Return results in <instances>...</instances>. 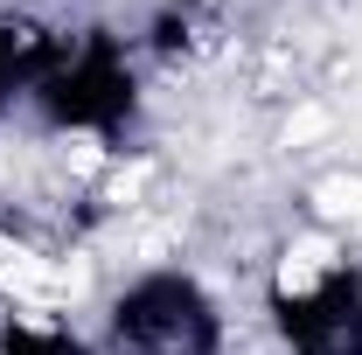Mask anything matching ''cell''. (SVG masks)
Listing matches in <instances>:
<instances>
[{
	"mask_svg": "<svg viewBox=\"0 0 362 355\" xmlns=\"http://www.w3.org/2000/svg\"><path fill=\"white\" fill-rule=\"evenodd\" d=\"M28 126L126 153L146 133V49L112 21H49L42 63L28 84Z\"/></svg>",
	"mask_w": 362,
	"mask_h": 355,
	"instance_id": "6da1fadb",
	"label": "cell"
},
{
	"mask_svg": "<svg viewBox=\"0 0 362 355\" xmlns=\"http://www.w3.org/2000/svg\"><path fill=\"white\" fill-rule=\"evenodd\" d=\"M105 355H237V327H230L223 293L181 258L126 272L90 327Z\"/></svg>",
	"mask_w": 362,
	"mask_h": 355,
	"instance_id": "7a4b0ae2",
	"label": "cell"
},
{
	"mask_svg": "<svg viewBox=\"0 0 362 355\" xmlns=\"http://www.w3.org/2000/svg\"><path fill=\"white\" fill-rule=\"evenodd\" d=\"M265 334L279 355H362V258L327 251L265 286Z\"/></svg>",
	"mask_w": 362,
	"mask_h": 355,
	"instance_id": "3957f363",
	"label": "cell"
},
{
	"mask_svg": "<svg viewBox=\"0 0 362 355\" xmlns=\"http://www.w3.org/2000/svg\"><path fill=\"white\" fill-rule=\"evenodd\" d=\"M42 42H49V21H42V14L0 0V133H7L14 119H28V84H35Z\"/></svg>",
	"mask_w": 362,
	"mask_h": 355,
	"instance_id": "277c9868",
	"label": "cell"
},
{
	"mask_svg": "<svg viewBox=\"0 0 362 355\" xmlns=\"http://www.w3.org/2000/svg\"><path fill=\"white\" fill-rule=\"evenodd\" d=\"M0 355H105V342L56 313H0Z\"/></svg>",
	"mask_w": 362,
	"mask_h": 355,
	"instance_id": "5b68a950",
	"label": "cell"
}]
</instances>
